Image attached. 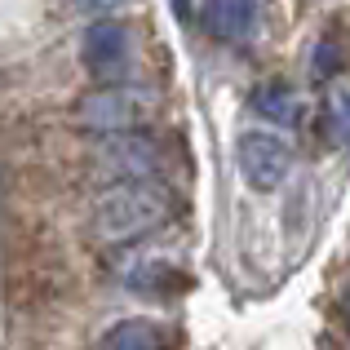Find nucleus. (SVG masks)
Returning a JSON list of instances; mask_svg holds the SVG:
<instances>
[{
  "mask_svg": "<svg viewBox=\"0 0 350 350\" xmlns=\"http://www.w3.org/2000/svg\"><path fill=\"white\" fill-rule=\"evenodd\" d=\"M178 200L164 182H111L89 208V231L107 248H129L173 222Z\"/></svg>",
  "mask_w": 350,
  "mask_h": 350,
  "instance_id": "f257e3e1",
  "label": "nucleus"
},
{
  "mask_svg": "<svg viewBox=\"0 0 350 350\" xmlns=\"http://www.w3.org/2000/svg\"><path fill=\"white\" fill-rule=\"evenodd\" d=\"M151 116V98L133 85H103V89H89L85 98L76 103V129L94 137H120V133H137Z\"/></svg>",
  "mask_w": 350,
  "mask_h": 350,
  "instance_id": "f03ea898",
  "label": "nucleus"
},
{
  "mask_svg": "<svg viewBox=\"0 0 350 350\" xmlns=\"http://www.w3.org/2000/svg\"><path fill=\"white\" fill-rule=\"evenodd\" d=\"M94 173L111 182H160L164 173V151L151 133H120V137H98L94 151Z\"/></svg>",
  "mask_w": 350,
  "mask_h": 350,
  "instance_id": "7ed1b4c3",
  "label": "nucleus"
},
{
  "mask_svg": "<svg viewBox=\"0 0 350 350\" xmlns=\"http://www.w3.org/2000/svg\"><path fill=\"white\" fill-rule=\"evenodd\" d=\"M80 62H85L94 89L103 85H124L133 67V31L120 18H98L80 36Z\"/></svg>",
  "mask_w": 350,
  "mask_h": 350,
  "instance_id": "20e7f679",
  "label": "nucleus"
},
{
  "mask_svg": "<svg viewBox=\"0 0 350 350\" xmlns=\"http://www.w3.org/2000/svg\"><path fill=\"white\" fill-rule=\"evenodd\" d=\"M235 169L253 191H280L293 169V146L266 129H248L235 142Z\"/></svg>",
  "mask_w": 350,
  "mask_h": 350,
  "instance_id": "39448f33",
  "label": "nucleus"
},
{
  "mask_svg": "<svg viewBox=\"0 0 350 350\" xmlns=\"http://www.w3.org/2000/svg\"><path fill=\"white\" fill-rule=\"evenodd\" d=\"M253 9H257V0H204L200 27L213 40H239L253 27Z\"/></svg>",
  "mask_w": 350,
  "mask_h": 350,
  "instance_id": "423d86ee",
  "label": "nucleus"
},
{
  "mask_svg": "<svg viewBox=\"0 0 350 350\" xmlns=\"http://www.w3.org/2000/svg\"><path fill=\"white\" fill-rule=\"evenodd\" d=\"M116 271H120V280H124L133 293H160V288H182V284H187L182 271H173L169 262L146 257V253H133V262H120Z\"/></svg>",
  "mask_w": 350,
  "mask_h": 350,
  "instance_id": "0eeeda50",
  "label": "nucleus"
},
{
  "mask_svg": "<svg viewBox=\"0 0 350 350\" xmlns=\"http://www.w3.org/2000/svg\"><path fill=\"white\" fill-rule=\"evenodd\" d=\"M98 350H173V337L155 319H124L98 342Z\"/></svg>",
  "mask_w": 350,
  "mask_h": 350,
  "instance_id": "6e6552de",
  "label": "nucleus"
},
{
  "mask_svg": "<svg viewBox=\"0 0 350 350\" xmlns=\"http://www.w3.org/2000/svg\"><path fill=\"white\" fill-rule=\"evenodd\" d=\"M253 107L257 116H266L271 124H297L301 120V103H297V89L288 85V80H262V85L253 89Z\"/></svg>",
  "mask_w": 350,
  "mask_h": 350,
  "instance_id": "1a4fd4ad",
  "label": "nucleus"
},
{
  "mask_svg": "<svg viewBox=\"0 0 350 350\" xmlns=\"http://www.w3.org/2000/svg\"><path fill=\"white\" fill-rule=\"evenodd\" d=\"M350 62V49H342V44H337V36L333 31H324L315 40V49H310V76L315 80H333L337 71H342Z\"/></svg>",
  "mask_w": 350,
  "mask_h": 350,
  "instance_id": "9d476101",
  "label": "nucleus"
},
{
  "mask_svg": "<svg viewBox=\"0 0 350 350\" xmlns=\"http://www.w3.org/2000/svg\"><path fill=\"white\" fill-rule=\"evenodd\" d=\"M80 9H89V14H116L120 5H129V0H76Z\"/></svg>",
  "mask_w": 350,
  "mask_h": 350,
  "instance_id": "9b49d317",
  "label": "nucleus"
},
{
  "mask_svg": "<svg viewBox=\"0 0 350 350\" xmlns=\"http://www.w3.org/2000/svg\"><path fill=\"white\" fill-rule=\"evenodd\" d=\"M173 14L178 18H196V9H191V0H173Z\"/></svg>",
  "mask_w": 350,
  "mask_h": 350,
  "instance_id": "f8f14e48",
  "label": "nucleus"
},
{
  "mask_svg": "<svg viewBox=\"0 0 350 350\" xmlns=\"http://www.w3.org/2000/svg\"><path fill=\"white\" fill-rule=\"evenodd\" d=\"M342 306H346V319H350V284H346V297H342Z\"/></svg>",
  "mask_w": 350,
  "mask_h": 350,
  "instance_id": "ddd939ff",
  "label": "nucleus"
}]
</instances>
